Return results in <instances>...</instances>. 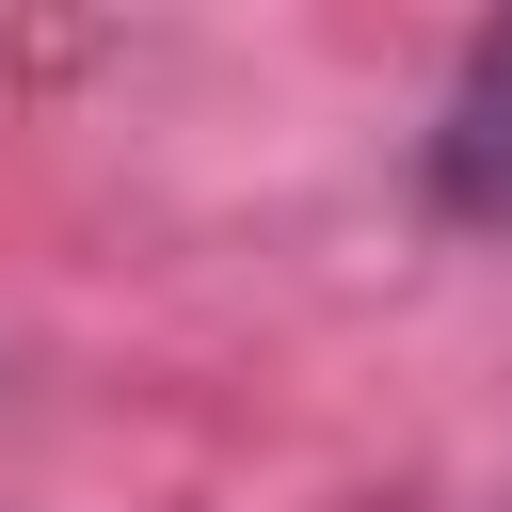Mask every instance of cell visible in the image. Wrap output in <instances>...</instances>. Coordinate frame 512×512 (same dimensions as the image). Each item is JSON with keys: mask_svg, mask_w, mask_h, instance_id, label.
<instances>
[{"mask_svg": "<svg viewBox=\"0 0 512 512\" xmlns=\"http://www.w3.org/2000/svg\"><path fill=\"white\" fill-rule=\"evenodd\" d=\"M432 192H448V224L512 240V16L464 48V80H448V112H432Z\"/></svg>", "mask_w": 512, "mask_h": 512, "instance_id": "obj_1", "label": "cell"}]
</instances>
